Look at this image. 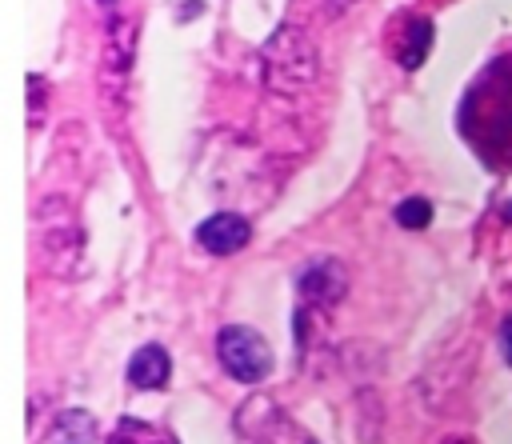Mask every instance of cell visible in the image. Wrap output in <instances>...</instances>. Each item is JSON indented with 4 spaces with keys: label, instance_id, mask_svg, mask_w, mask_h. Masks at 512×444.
<instances>
[{
    "label": "cell",
    "instance_id": "5",
    "mask_svg": "<svg viewBox=\"0 0 512 444\" xmlns=\"http://www.w3.org/2000/svg\"><path fill=\"white\" fill-rule=\"evenodd\" d=\"M428 48H432V20L428 16H416V12H404L400 16V28L392 32V52L400 60V68H420L428 60Z\"/></svg>",
    "mask_w": 512,
    "mask_h": 444
},
{
    "label": "cell",
    "instance_id": "8",
    "mask_svg": "<svg viewBox=\"0 0 512 444\" xmlns=\"http://www.w3.org/2000/svg\"><path fill=\"white\" fill-rule=\"evenodd\" d=\"M48 444H96V420L84 408H64L48 432Z\"/></svg>",
    "mask_w": 512,
    "mask_h": 444
},
{
    "label": "cell",
    "instance_id": "7",
    "mask_svg": "<svg viewBox=\"0 0 512 444\" xmlns=\"http://www.w3.org/2000/svg\"><path fill=\"white\" fill-rule=\"evenodd\" d=\"M40 248H44V260L52 264V268H60V260L56 256H76L80 252V228H76V220L72 216H64V224H56V220H48V212L40 208Z\"/></svg>",
    "mask_w": 512,
    "mask_h": 444
},
{
    "label": "cell",
    "instance_id": "13",
    "mask_svg": "<svg viewBox=\"0 0 512 444\" xmlns=\"http://www.w3.org/2000/svg\"><path fill=\"white\" fill-rule=\"evenodd\" d=\"M500 216H504V220H508V224H512V200H508V204H504V208H500Z\"/></svg>",
    "mask_w": 512,
    "mask_h": 444
},
{
    "label": "cell",
    "instance_id": "14",
    "mask_svg": "<svg viewBox=\"0 0 512 444\" xmlns=\"http://www.w3.org/2000/svg\"><path fill=\"white\" fill-rule=\"evenodd\" d=\"M444 444H472V440H464V436H456V440H444Z\"/></svg>",
    "mask_w": 512,
    "mask_h": 444
},
{
    "label": "cell",
    "instance_id": "4",
    "mask_svg": "<svg viewBox=\"0 0 512 444\" xmlns=\"http://www.w3.org/2000/svg\"><path fill=\"white\" fill-rule=\"evenodd\" d=\"M196 240L212 256H232V252H240L252 240V224L240 212H212L208 220H200Z\"/></svg>",
    "mask_w": 512,
    "mask_h": 444
},
{
    "label": "cell",
    "instance_id": "10",
    "mask_svg": "<svg viewBox=\"0 0 512 444\" xmlns=\"http://www.w3.org/2000/svg\"><path fill=\"white\" fill-rule=\"evenodd\" d=\"M392 220H396L400 228H408V232H420V228H428V224H432V204H428L424 196H408V200H400V204H396Z\"/></svg>",
    "mask_w": 512,
    "mask_h": 444
},
{
    "label": "cell",
    "instance_id": "11",
    "mask_svg": "<svg viewBox=\"0 0 512 444\" xmlns=\"http://www.w3.org/2000/svg\"><path fill=\"white\" fill-rule=\"evenodd\" d=\"M500 348H504V360L512 364V316L500 320Z\"/></svg>",
    "mask_w": 512,
    "mask_h": 444
},
{
    "label": "cell",
    "instance_id": "1",
    "mask_svg": "<svg viewBox=\"0 0 512 444\" xmlns=\"http://www.w3.org/2000/svg\"><path fill=\"white\" fill-rule=\"evenodd\" d=\"M260 72L272 92H304L320 72V52L296 24H280L260 48Z\"/></svg>",
    "mask_w": 512,
    "mask_h": 444
},
{
    "label": "cell",
    "instance_id": "6",
    "mask_svg": "<svg viewBox=\"0 0 512 444\" xmlns=\"http://www.w3.org/2000/svg\"><path fill=\"white\" fill-rule=\"evenodd\" d=\"M168 376H172V360L160 344H144L132 352V360H128V384L132 388L152 392V388H164Z\"/></svg>",
    "mask_w": 512,
    "mask_h": 444
},
{
    "label": "cell",
    "instance_id": "12",
    "mask_svg": "<svg viewBox=\"0 0 512 444\" xmlns=\"http://www.w3.org/2000/svg\"><path fill=\"white\" fill-rule=\"evenodd\" d=\"M352 4H356V0H328V12H332V16H340V12H344V8H352Z\"/></svg>",
    "mask_w": 512,
    "mask_h": 444
},
{
    "label": "cell",
    "instance_id": "9",
    "mask_svg": "<svg viewBox=\"0 0 512 444\" xmlns=\"http://www.w3.org/2000/svg\"><path fill=\"white\" fill-rule=\"evenodd\" d=\"M112 444H176V440H172L168 432H160V428L144 424V420H120V428H116Z\"/></svg>",
    "mask_w": 512,
    "mask_h": 444
},
{
    "label": "cell",
    "instance_id": "3",
    "mask_svg": "<svg viewBox=\"0 0 512 444\" xmlns=\"http://www.w3.org/2000/svg\"><path fill=\"white\" fill-rule=\"evenodd\" d=\"M296 292H300V308H320L324 312V308H332L348 292V272L336 260L320 256V260H312V264L300 268Z\"/></svg>",
    "mask_w": 512,
    "mask_h": 444
},
{
    "label": "cell",
    "instance_id": "2",
    "mask_svg": "<svg viewBox=\"0 0 512 444\" xmlns=\"http://www.w3.org/2000/svg\"><path fill=\"white\" fill-rule=\"evenodd\" d=\"M216 356L224 364V372L240 384H260L272 372V348L256 328L244 324H228L216 332Z\"/></svg>",
    "mask_w": 512,
    "mask_h": 444
}]
</instances>
